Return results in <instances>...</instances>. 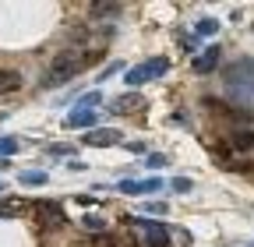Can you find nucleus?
Listing matches in <instances>:
<instances>
[{
	"label": "nucleus",
	"instance_id": "2",
	"mask_svg": "<svg viewBox=\"0 0 254 247\" xmlns=\"http://www.w3.org/2000/svg\"><path fill=\"white\" fill-rule=\"evenodd\" d=\"M222 78H226V92L233 99H240V103L254 99V60H237V64L222 71Z\"/></svg>",
	"mask_w": 254,
	"mask_h": 247
},
{
	"label": "nucleus",
	"instance_id": "10",
	"mask_svg": "<svg viewBox=\"0 0 254 247\" xmlns=\"http://www.w3.org/2000/svg\"><path fill=\"white\" fill-rule=\"evenodd\" d=\"M163 187V180H120V191L124 194H148V191H159Z\"/></svg>",
	"mask_w": 254,
	"mask_h": 247
},
{
	"label": "nucleus",
	"instance_id": "21",
	"mask_svg": "<svg viewBox=\"0 0 254 247\" xmlns=\"http://www.w3.org/2000/svg\"><path fill=\"white\" fill-rule=\"evenodd\" d=\"M145 212H152V215H166V201H148Z\"/></svg>",
	"mask_w": 254,
	"mask_h": 247
},
{
	"label": "nucleus",
	"instance_id": "7",
	"mask_svg": "<svg viewBox=\"0 0 254 247\" xmlns=\"http://www.w3.org/2000/svg\"><path fill=\"white\" fill-rule=\"evenodd\" d=\"M148 103H145V96H138V92H124V96H117L113 99V113H141Z\"/></svg>",
	"mask_w": 254,
	"mask_h": 247
},
{
	"label": "nucleus",
	"instance_id": "9",
	"mask_svg": "<svg viewBox=\"0 0 254 247\" xmlns=\"http://www.w3.org/2000/svg\"><path fill=\"white\" fill-rule=\"evenodd\" d=\"M95 120H99V113H95V110H74V113H67V120H64V124H67L71 131H85V127L95 131Z\"/></svg>",
	"mask_w": 254,
	"mask_h": 247
},
{
	"label": "nucleus",
	"instance_id": "18",
	"mask_svg": "<svg viewBox=\"0 0 254 247\" xmlns=\"http://www.w3.org/2000/svg\"><path fill=\"white\" fill-rule=\"evenodd\" d=\"M148 78V71H145V64L141 67H131V71H127V85H141Z\"/></svg>",
	"mask_w": 254,
	"mask_h": 247
},
{
	"label": "nucleus",
	"instance_id": "12",
	"mask_svg": "<svg viewBox=\"0 0 254 247\" xmlns=\"http://www.w3.org/2000/svg\"><path fill=\"white\" fill-rule=\"evenodd\" d=\"M46 180H50V177H46L43 170H28V173H21V184H25V187H43Z\"/></svg>",
	"mask_w": 254,
	"mask_h": 247
},
{
	"label": "nucleus",
	"instance_id": "11",
	"mask_svg": "<svg viewBox=\"0 0 254 247\" xmlns=\"http://www.w3.org/2000/svg\"><path fill=\"white\" fill-rule=\"evenodd\" d=\"M18 88H21V74L4 67L0 71V96H11V92H18Z\"/></svg>",
	"mask_w": 254,
	"mask_h": 247
},
{
	"label": "nucleus",
	"instance_id": "14",
	"mask_svg": "<svg viewBox=\"0 0 254 247\" xmlns=\"http://www.w3.org/2000/svg\"><path fill=\"white\" fill-rule=\"evenodd\" d=\"M120 4H92V18H117Z\"/></svg>",
	"mask_w": 254,
	"mask_h": 247
},
{
	"label": "nucleus",
	"instance_id": "6",
	"mask_svg": "<svg viewBox=\"0 0 254 247\" xmlns=\"http://www.w3.org/2000/svg\"><path fill=\"white\" fill-rule=\"evenodd\" d=\"M36 219H39L43 230H57V226H64V208H60L57 201H43V205L36 208Z\"/></svg>",
	"mask_w": 254,
	"mask_h": 247
},
{
	"label": "nucleus",
	"instance_id": "22",
	"mask_svg": "<svg viewBox=\"0 0 254 247\" xmlns=\"http://www.w3.org/2000/svg\"><path fill=\"white\" fill-rule=\"evenodd\" d=\"M95 244H99V247H117V240L106 237V233H103V237H95Z\"/></svg>",
	"mask_w": 254,
	"mask_h": 247
},
{
	"label": "nucleus",
	"instance_id": "20",
	"mask_svg": "<svg viewBox=\"0 0 254 247\" xmlns=\"http://www.w3.org/2000/svg\"><path fill=\"white\" fill-rule=\"evenodd\" d=\"M170 187H173L177 194H184V191H190V180H187V177H177V180L170 184Z\"/></svg>",
	"mask_w": 254,
	"mask_h": 247
},
{
	"label": "nucleus",
	"instance_id": "3",
	"mask_svg": "<svg viewBox=\"0 0 254 247\" xmlns=\"http://www.w3.org/2000/svg\"><path fill=\"white\" fill-rule=\"evenodd\" d=\"M254 148V131H233V134H226V141H215L212 145V152H215V156L219 159H230V156H240V152H244V156H247V152Z\"/></svg>",
	"mask_w": 254,
	"mask_h": 247
},
{
	"label": "nucleus",
	"instance_id": "1",
	"mask_svg": "<svg viewBox=\"0 0 254 247\" xmlns=\"http://www.w3.org/2000/svg\"><path fill=\"white\" fill-rule=\"evenodd\" d=\"M95 60H99V53H88L81 46H71V50H60L53 60H50V71L43 74V88H57L64 81H71L74 74L88 71Z\"/></svg>",
	"mask_w": 254,
	"mask_h": 247
},
{
	"label": "nucleus",
	"instance_id": "4",
	"mask_svg": "<svg viewBox=\"0 0 254 247\" xmlns=\"http://www.w3.org/2000/svg\"><path fill=\"white\" fill-rule=\"evenodd\" d=\"M127 226H141L148 247H170V230L163 223H145V219H124Z\"/></svg>",
	"mask_w": 254,
	"mask_h": 247
},
{
	"label": "nucleus",
	"instance_id": "23",
	"mask_svg": "<svg viewBox=\"0 0 254 247\" xmlns=\"http://www.w3.org/2000/svg\"><path fill=\"white\" fill-rule=\"evenodd\" d=\"M148 166L155 170V166H166V156H148Z\"/></svg>",
	"mask_w": 254,
	"mask_h": 247
},
{
	"label": "nucleus",
	"instance_id": "13",
	"mask_svg": "<svg viewBox=\"0 0 254 247\" xmlns=\"http://www.w3.org/2000/svg\"><path fill=\"white\" fill-rule=\"evenodd\" d=\"M166 67H170V60H166V57H155V60H148V64H145L148 78H159V74H166Z\"/></svg>",
	"mask_w": 254,
	"mask_h": 247
},
{
	"label": "nucleus",
	"instance_id": "17",
	"mask_svg": "<svg viewBox=\"0 0 254 247\" xmlns=\"http://www.w3.org/2000/svg\"><path fill=\"white\" fill-rule=\"evenodd\" d=\"M81 223H85V230H92V233H99V237H103V230H106V223L99 219V215H85Z\"/></svg>",
	"mask_w": 254,
	"mask_h": 247
},
{
	"label": "nucleus",
	"instance_id": "19",
	"mask_svg": "<svg viewBox=\"0 0 254 247\" xmlns=\"http://www.w3.org/2000/svg\"><path fill=\"white\" fill-rule=\"evenodd\" d=\"M99 103H103L99 92H88V96H81V106L78 110H92V106H99Z\"/></svg>",
	"mask_w": 254,
	"mask_h": 247
},
{
	"label": "nucleus",
	"instance_id": "15",
	"mask_svg": "<svg viewBox=\"0 0 254 247\" xmlns=\"http://www.w3.org/2000/svg\"><path fill=\"white\" fill-rule=\"evenodd\" d=\"M194 32H198V36H215V32H219V21H215V18H201Z\"/></svg>",
	"mask_w": 254,
	"mask_h": 247
},
{
	"label": "nucleus",
	"instance_id": "16",
	"mask_svg": "<svg viewBox=\"0 0 254 247\" xmlns=\"http://www.w3.org/2000/svg\"><path fill=\"white\" fill-rule=\"evenodd\" d=\"M14 152H18V138H0V159H7V156H14Z\"/></svg>",
	"mask_w": 254,
	"mask_h": 247
},
{
	"label": "nucleus",
	"instance_id": "5",
	"mask_svg": "<svg viewBox=\"0 0 254 247\" xmlns=\"http://www.w3.org/2000/svg\"><path fill=\"white\" fill-rule=\"evenodd\" d=\"M120 141L124 138H120L117 127H95V131H88L81 138V145H92V148H110V145H120Z\"/></svg>",
	"mask_w": 254,
	"mask_h": 247
},
{
	"label": "nucleus",
	"instance_id": "8",
	"mask_svg": "<svg viewBox=\"0 0 254 247\" xmlns=\"http://www.w3.org/2000/svg\"><path fill=\"white\" fill-rule=\"evenodd\" d=\"M219 57H222V50L219 46H208V50H201L198 57H194V74H208V71H215L219 67Z\"/></svg>",
	"mask_w": 254,
	"mask_h": 247
}]
</instances>
